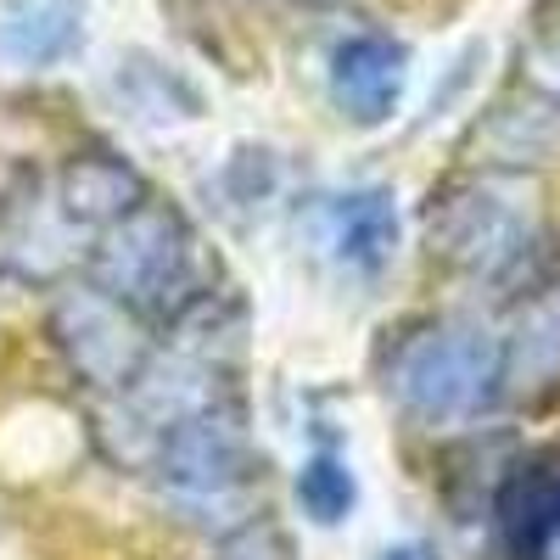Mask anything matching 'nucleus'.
I'll return each instance as SVG.
<instances>
[{
	"label": "nucleus",
	"mask_w": 560,
	"mask_h": 560,
	"mask_svg": "<svg viewBox=\"0 0 560 560\" xmlns=\"http://www.w3.org/2000/svg\"><path fill=\"white\" fill-rule=\"evenodd\" d=\"M427 247L438 264L482 280L499 303H533L560 287L555 230L522 202L510 174H465L432 191Z\"/></svg>",
	"instance_id": "nucleus-1"
},
{
	"label": "nucleus",
	"mask_w": 560,
	"mask_h": 560,
	"mask_svg": "<svg viewBox=\"0 0 560 560\" xmlns=\"http://www.w3.org/2000/svg\"><path fill=\"white\" fill-rule=\"evenodd\" d=\"M84 280L135 308L147 325H174L213 292V258L197 224L174 202L147 197L135 213L107 224L84 247Z\"/></svg>",
	"instance_id": "nucleus-2"
},
{
	"label": "nucleus",
	"mask_w": 560,
	"mask_h": 560,
	"mask_svg": "<svg viewBox=\"0 0 560 560\" xmlns=\"http://www.w3.org/2000/svg\"><path fill=\"white\" fill-rule=\"evenodd\" d=\"M382 387L432 432L471 427L504 398V337L465 319H415L387 342Z\"/></svg>",
	"instance_id": "nucleus-3"
},
{
	"label": "nucleus",
	"mask_w": 560,
	"mask_h": 560,
	"mask_svg": "<svg viewBox=\"0 0 560 560\" xmlns=\"http://www.w3.org/2000/svg\"><path fill=\"white\" fill-rule=\"evenodd\" d=\"M147 477L163 488V499L179 510L185 522H219L224 533L258 516V477L264 459L253 448L242 404L213 409L191 427H179L163 438L158 459L147 465Z\"/></svg>",
	"instance_id": "nucleus-4"
},
{
	"label": "nucleus",
	"mask_w": 560,
	"mask_h": 560,
	"mask_svg": "<svg viewBox=\"0 0 560 560\" xmlns=\"http://www.w3.org/2000/svg\"><path fill=\"white\" fill-rule=\"evenodd\" d=\"M51 337H57L68 370L96 398L102 393H124L140 376V364H147L152 342H158L147 319H140L135 308H124L118 298H107L102 287H90V280L57 298Z\"/></svg>",
	"instance_id": "nucleus-5"
},
{
	"label": "nucleus",
	"mask_w": 560,
	"mask_h": 560,
	"mask_svg": "<svg viewBox=\"0 0 560 560\" xmlns=\"http://www.w3.org/2000/svg\"><path fill=\"white\" fill-rule=\"evenodd\" d=\"M560 538V459H510L488 493V560H549Z\"/></svg>",
	"instance_id": "nucleus-6"
},
{
	"label": "nucleus",
	"mask_w": 560,
	"mask_h": 560,
	"mask_svg": "<svg viewBox=\"0 0 560 560\" xmlns=\"http://www.w3.org/2000/svg\"><path fill=\"white\" fill-rule=\"evenodd\" d=\"M409 84V45L387 28H359L331 51V102L348 124L376 129L398 113Z\"/></svg>",
	"instance_id": "nucleus-7"
},
{
	"label": "nucleus",
	"mask_w": 560,
	"mask_h": 560,
	"mask_svg": "<svg viewBox=\"0 0 560 560\" xmlns=\"http://www.w3.org/2000/svg\"><path fill=\"white\" fill-rule=\"evenodd\" d=\"M471 152L477 163H488L493 174H522L538 168L560 152V102L538 96V90H516V96L493 102L477 129H471Z\"/></svg>",
	"instance_id": "nucleus-8"
},
{
	"label": "nucleus",
	"mask_w": 560,
	"mask_h": 560,
	"mask_svg": "<svg viewBox=\"0 0 560 560\" xmlns=\"http://www.w3.org/2000/svg\"><path fill=\"white\" fill-rule=\"evenodd\" d=\"M147 179L135 163L113 158V152H79L62 163L57 174V213L79 236H102L107 224H118L124 213H135L147 202Z\"/></svg>",
	"instance_id": "nucleus-9"
},
{
	"label": "nucleus",
	"mask_w": 560,
	"mask_h": 560,
	"mask_svg": "<svg viewBox=\"0 0 560 560\" xmlns=\"http://www.w3.org/2000/svg\"><path fill=\"white\" fill-rule=\"evenodd\" d=\"M84 45V0H7L0 57L18 68H57Z\"/></svg>",
	"instance_id": "nucleus-10"
},
{
	"label": "nucleus",
	"mask_w": 560,
	"mask_h": 560,
	"mask_svg": "<svg viewBox=\"0 0 560 560\" xmlns=\"http://www.w3.org/2000/svg\"><path fill=\"white\" fill-rule=\"evenodd\" d=\"M331 247L359 275L387 269V258L398 253V208H393V191L364 185V191L337 197L331 202Z\"/></svg>",
	"instance_id": "nucleus-11"
},
{
	"label": "nucleus",
	"mask_w": 560,
	"mask_h": 560,
	"mask_svg": "<svg viewBox=\"0 0 560 560\" xmlns=\"http://www.w3.org/2000/svg\"><path fill=\"white\" fill-rule=\"evenodd\" d=\"M560 387V287L522 303L516 331L504 337V393Z\"/></svg>",
	"instance_id": "nucleus-12"
},
{
	"label": "nucleus",
	"mask_w": 560,
	"mask_h": 560,
	"mask_svg": "<svg viewBox=\"0 0 560 560\" xmlns=\"http://www.w3.org/2000/svg\"><path fill=\"white\" fill-rule=\"evenodd\" d=\"M118 96H124V107L140 118V124H158V129H168V124H197L202 118V96L191 84H185L174 68H163V62H152V57H124L118 62Z\"/></svg>",
	"instance_id": "nucleus-13"
},
{
	"label": "nucleus",
	"mask_w": 560,
	"mask_h": 560,
	"mask_svg": "<svg viewBox=\"0 0 560 560\" xmlns=\"http://www.w3.org/2000/svg\"><path fill=\"white\" fill-rule=\"evenodd\" d=\"M298 504H303V516H308L314 527L348 522L353 504H359V477H353V465L337 459V454L303 459V471H298Z\"/></svg>",
	"instance_id": "nucleus-14"
},
{
	"label": "nucleus",
	"mask_w": 560,
	"mask_h": 560,
	"mask_svg": "<svg viewBox=\"0 0 560 560\" xmlns=\"http://www.w3.org/2000/svg\"><path fill=\"white\" fill-rule=\"evenodd\" d=\"M275 174H280V163H275V152H236L224 163V174H219V185L230 197H236L242 208H258V202H269V191H275Z\"/></svg>",
	"instance_id": "nucleus-15"
},
{
	"label": "nucleus",
	"mask_w": 560,
	"mask_h": 560,
	"mask_svg": "<svg viewBox=\"0 0 560 560\" xmlns=\"http://www.w3.org/2000/svg\"><path fill=\"white\" fill-rule=\"evenodd\" d=\"M213 560H292V544H287V533H280L275 522L253 516V522H242V527L219 533Z\"/></svg>",
	"instance_id": "nucleus-16"
},
{
	"label": "nucleus",
	"mask_w": 560,
	"mask_h": 560,
	"mask_svg": "<svg viewBox=\"0 0 560 560\" xmlns=\"http://www.w3.org/2000/svg\"><path fill=\"white\" fill-rule=\"evenodd\" d=\"M522 84L549 96V102H560V23H544L533 34V45L522 51Z\"/></svg>",
	"instance_id": "nucleus-17"
},
{
	"label": "nucleus",
	"mask_w": 560,
	"mask_h": 560,
	"mask_svg": "<svg viewBox=\"0 0 560 560\" xmlns=\"http://www.w3.org/2000/svg\"><path fill=\"white\" fill-rule=\"evenodd\" d=\"M382 560H438V549H432V544H420V538H409V544L382 549Z\"/></svg>",
	"instance_id": "nucleus-18"
}]
</instances>
